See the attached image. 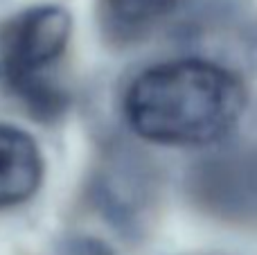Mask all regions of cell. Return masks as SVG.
Masks as SVG:
<instances>
[{"label": "cell", "instance_id": "5", "mask_svg": "<svg viewBox=\"0 0 257 255\" xmlns=\"http://www.w3.org/2000/svg\"><path fill=\"white\" fill-rule=\"evenodd\" d=\"M57 255H113L108 251L104 244H97V242H86V239H81V242H72L68 244L63 251H59Z\"/></svg>", "mask_w": 257, "mask_h": 255}, {"label": "cell", "instance_id": "3", "mask_svg": "<svg viewBox=\"0 0 257 255\" xmlns=\"http://www.w3.org/2000/svg\"><path fill=\"white\" fill-rule=\"evenodd\" d=\"M43 181V156L34 138L0 124V210L14 208L36 194Z\"/></svg>", "mask_w": 257, "mask_h": 255}, {"label": "cell", "instance_id": "1", "mask_svg": "<svg viewBox=\"0 0 257 255\" xmlns=\"http://www.w3.org/2000/svg\"><path fill=\"white\" fill-rule=\"evenodd\" d=\"M246 90L235 72L205 59L147 68L124 95L126 122L140 138L196 147L223 138L239 122Z\"/></svg>", "mask_w": 257, "mask_h": 255}, {"label": "cell", "instance_id": "4", "mask_svg": "<svg viewBox=\"0 0 257 255\" xmlns=\"http://www.w3.org/2000/svg\"><path fill=\"white\" fill-rule=\"evenodd\" d=\"M174 7L176 0H97L99 25L117 43L145 39Z\"/></svg>", "mask_w": 257, "mask_h": 255}, {"label": "cell", "instance_id": "2", "mask_svg": "<svg viewBox=\"0 0 257 255\" xmlns=\"http://www.w3.org/2000/svg\"><path fill=\"white\" fill-rule=\"evenodd\" d=\"M70 30L68 12L54 5L30 7L0 25V77L41 115H54L66 102L54 70L68 48Z\"/></svg>", "mask_w": 257, "mask_h": 255}]
</instances>
